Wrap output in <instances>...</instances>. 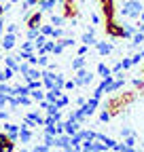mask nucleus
Returning <instances> with one entry per match:
<instances>
[{
	"instance_id": "obj_1",
	"label": "nucleus",
	"mask_w": 144,
	"mask_h": 152,
	"mask_svg": "<svg viewBox=\"0 0 144 152\" xmlns=\"http://www.w3.org/2000/svg\"><path fill=\"white\" fill-rule=\"evenodd\" d=\"M134 99H136L134 93H121V95H117V97H110V99L106 102V110L115 116V114H121Z\"/></svg>"
},
{
	"instance_id": "obj_2",
	"label": "nucleus",
	"mask_w": 144,
	"mask_h": 152,
	"mask_svg": "<svg viewBox=\"0 0 144 152\" xmlns=\"http://www.w3.org/2000/svg\"><path fill=\"white\" fill-rule=\"evenodd\" d=\"M106 34L110 36V38H125V28L119 26L115 19H112V21H106Z\"/></svg>"
},
{
	"instance_id": "obj_3",
	"label": "nucleus",
	"mask_w": 144,
	"mask_h": 152,
	"mask_svg": "<svg viewBox=\"0 0 144 152\" xmlns=\"http://www.w3.org/2000/svg\"><path fill=\"white\" fill-rule=\"evenodd\" d=\"M93 80V74L89 72V70H85V68H81V70H76V78H74V83L76 85H81V87H85V85H89Z\"/></svg>"
},
{
	"instance_id": "obj_4",
	"label": "nucleus",
	"mask_w": 144,
	"mask_h": 152,
	"mask_svg": "<svg viewBox=\"0 0 144 152\" xmlns=\"http://www.w3.org/2000/svg\"><path fill=\"white\" fill-rule=\"evenodd\" d=\"M123 7L129 11V17H134V19H138V17H140V13L144 11V9H142V4L138 2V0H125V4H123Z\"/></svg>"
},
{
	"instance_id": "obj_5",
	"label": "nucleus",
	"mask_w": 144,
	"mask_h": 152,
	"mask_svg": "<svg viewBox=\"0 0 144 152\" xmlns=\"http://www.w3.org/2000/svg\"><path fill=\"white\" fill-rule=\"evenodd\" d=\"M98 104H100V99H96V97H91L89 102H85V104L81 106L83 114H85V116H91V114L96 112V108H98Z\"/></svg>"
},
{
	"instance_id": "obj_6",
	"label": "nucleus",
	"mask_w": 144,
	"mask_h": 152,
	"mask_svg": "<svg viewBox=\"0 0 144 152\" xmlns=\"http://www.w3.org/2000/svg\"><path fill=\"white\" fill-rule=\"evenodd\" d=\"M79 127H81L79 121H66L64 123V131H66V135H70V137L79 133Z\"/></svg>"
},
{
	"instance_id": "obj_7",
	"label": "nucleus",
	"mask_w": 144,
	"mask_h": 152,
	"mask_svg": "<svg viewBox=\"0 0 144 152\" xmlns=\"http://www.w3.org/2000/svg\"><path fill=\"white\" fill-rule=\"evenodd\" d=\"M0 152H13V140L4 133H0Z\"/></svg>"
},
{
	"instance_id": "obj_8",
	"label": "nucleus",
	"mask_w": 144,
	"mask_h": 152,
	"mask_svg": "<svg viewBox=\"0 0 144 152\" xmlns=\"http://www.w3.org/2000/svg\"><path fill=\"white\" fill-rule=\"evenodd\" d=\"M83 45H87V47L98 45V40H96V30H93V28H89V32L83 34Z\"/></svg>"
},
{
	"instance_id": "obj_9",
	"label": "nucleus",
	"mask_w": 144,
	"mask_h": 152,
	"mask_svg": "<svg viewBox=\"0 0 144 152\" xmlns=\"http://www.w3.org/2000/svg\"><path fill=\"white\" fill-rule=\"evenodd\" d=\"M64 9H66V11H64V19L76 17V13H79V11H76V4H74V2H68V0L64 2Z\"/></svg>"
},
{
	"instance_id": "obj_10",
	"label": "nucleus",
	"mask_w": 144,
	"mask_h": 152,
	"mask_svg": "<svg viewBox=\"0 0 144 152\" xmlns=\"http://www.w3.org/2000/svg\"><path fill=\"white\" fill-rule=\"evenodd\" d=\"M123 85H125V80L123 78H115L110 85H106V93H115V91H119V89H123Z\"/></svg>"
},
{
	"instance_id": "obj_11",
	"label": "nucleus",
	"mask_w": 144,
	"mask_h": 152,
	"mask_svg": "<svg viewBox=\"0 0 144 152\" xmlns=\"http://www.w3.org/2000/svg\"><path fill=\"white\" fill-rule=\"evenodd\" d=\"M40 19H43L40 11L34 13V15H30V17H28V28H30V30H32V28H40Z\"/></svg>"
},
{
	"instance_id": "obj_12",
	"label": "nucleus",
	"mask_w": 144,
	"mask_h": 152,
	"mask_svg": "<svg viewBox=\"0 0 144 152\" xmlns=\"http://www.w3.org/2000/svg\"><path fill=\"white\" fill-rule=\"evenodd\" d=\"M85 66H87V57L85 55H79L76 59H72V70H74V72L81 70V68H85Z\"/></svg>"
},
{
	"instance_id": "obj_13",
	"label": "nucleus",
	"mask_w": 144,
	"mask_h": 152,
	"mask_svg": "<svg viewBox=\"0 0 144 152\" xmlns=\"http://www.w3.org/2000/svg\"><path fill=\"white\" fill-rule=\"evenodd\" d=\"M96 47H98V53H100V55H108V53L112 51V45H110V42H98Z\"/></svg>"
},
{
	"instance_id": "obj_14",
	"label": "nucleus",
	"mask_w": 144,
	"mask_h": 152,
	"mask_svg": "<svg viewBox=\"0 0 144 152\" xmlns=\"http://www.w3.org/2000/svg\"><path fill=\"white\" fill-rule=\"evenodd\" d=\"M98 74L102 76V78H106V76H110V74H112V70L108 68L106 64H98Z\"/></svg>"
},
{
	"instance_id": "obj_15",
	"label": "nucleus",
	"mask_w": 144,
	"mask_h": 152,
	"mask_svg": "<svg viewBox=\"0 0 144 152\" xmlns=\"http://www.w3.org/2000/svg\"><path fill=\"white\" fill-rule=\"evenodd\" d=\"M13 45H15V34H9V32H7L4 40H2V47H4V49H13Z\"/></svg>"
},
{
	"instance_id": "obj_16",
	"label": "nucleus",
	"mask_w": 144,
	"mask_h": 152,
	"mask_svg": "<svg viewBox=\"0 0 144 152\" xmlns=\"http://www.w3.org/2000/svg\"><path fill=\"white\" fill-rule=\"evenodd\" d=\"M81 150L83 152H93V140H83L81 142Z\"/></svg>"
},
{
	"instance_id": "obj_17",
	"label": "nucleus",
	"mask_w": 144,
	"mask_h": 152,
	"mask_svg": "<svg viewBox=\"0 0 144 152\" xmlns=\"http://www.w3.org/2000/svg\"><path fill=\"white\" fill-rule=\"evenodd\" d=\"M40 76H43V72H38V70H32V68H30V72L26 74V80H38Z\"/></svg>"
},
{
	"instance_id": "obj_18",
	"label": "nucleus",
	"mask_w": 144,
	"mask_h": 152,
	"mask_svg": "<svg viewBox=\"0 0 144 152\" xmlns=\"http://www.w3.org/2000/svg\"><path fill=\"white\" fill-rule=\"evenodd\" d=\"M123 28H125V38H134V34L138 32V30H136V26H132V23H125Z\"/></svg>"
},
{
	"instance_id": "obj_19",
	"label": "nucleus",
	"mask_w": 144,
	"mask_h": 152,
	"mask_svg": "<svg viewBox=\"0 0 144 152\" xmlns=\"http://www.w3.org/2000/svg\"><path fill=\"white\" fill-rule=\"evenodd\" d=\"M30 97L34 102H43L45 99V93H40V89H34V91H30Z\"/></svg>"
},
{
	"instance_id": "obj_20",
	"label": "nucleus",
	"mask_w": 144,
	"mask_h": 152,
	"mask_svg": "<svg viewBox=\"0 0 144 152\" xmlns=\"http://www.w3.org/2000/svg\"><path fill=\"white\" fill-rule=\"evenodd\" d=\"M11 76H13V70H11V68H4V70H0V83L9 80Z\"/></svg>"
},
{
	"instance_id": "obj_21",
	"label": "nucleus",
	"mask_w": 144,
	"mask_h": 152,
	"mask_svg": "<svg viewBox=\"0 0 144 152\" xmlns=\"http://www.w3.org/2000/svg\"><path fill=\"white\" fill-rule=\"evenodd\" d=\"M7 68H11L13 72H19V66H17V61H15V57H7Z\"/></svg>"
},
{
	"instance_id": "obj_22",
	"label": "nucleus",
	"mask_w": 144,
	"mask_h": 152,
	"mask_svg": "<svg viewBox=\"0 0 144 152\" xmlns=\"http://www.w3.org/2000/svg\"><path fill=\"white\" fill-rule=\"evenodd\" d=\"M140 42H144V32H136V34H134V42H132V47H138Z\"/></svg>"
},
{
	"instance_id": "obj_23",
	"label": "nucleus",
	"mask_w": 144,
	"mask_h": 152,
	"mask_svg": "<svg viewBox=\"0 0 144 152\" xmlns=\"http://www.w3.org/2000/svg\"><path fill=\"white\" fill-rule=\"evenodd\" d=\"M38 36H40V28H32V30H28V38H30V40H36Z\"/></svg>"
},
{
	"instance_id": "obj_24",
	"label": "nucleus",
	"mask_w": 144,
	"mask_h": 152,
	"mask_svg": "<svg viewBox=\"0 0 144 152\" xmlns=\"http://www.w3.org/2000/svg\"><path fill=\"white\" fill-rule=\"evenodd\" d=\"M19 140H21V142H30V140H32V133H30L28 129H21V131H19Z\"/></svg>"
},
{
	"instance_id": "obj_25",
	"label": "nucleus",
	"mask_w": 144,
	"mask_h": 152,
	"mask_svg": "<svg viewBox=\"0 0 144 152\" xmlns=\"http://www.w3.org/2000/svg\"><path fill=\"white\" fill-rule=\"evenodd\" d=\"M123 144L127 146V148H134V146H136V135H127V137H123Z\"/></svg>"
},
{
	"instance_id": "obj_26",
	"label": "nucleus",
	"mask_w": 144,
	"mask_h": 152,
	"mask_svg": "<svg viewBox=\"0 0 144 152\" xmlns=\"http://www.w3.org/2000/svg\"><path fill=\"white\" fill-rule=\"evenodd\" d=\"M60 45L66 49V47H74V38H72V36H68V38H62V40H60Z\"/></svg>"
},
{
	"instance_id": "obj_27",
	"label": "nucleus",
	"mask_w": 144,
	"mask_h": 152,
	"mask_svg": "<svg viewBox=\"0 0 144 152\" xmlns=\"http://www.w3.org/2000/svg\"><path fill=\"white\" fill-rule=\"evenodd\" d=\"M142 59H144V51H138V53H136V55L132 57V66H136V64H140Z\"/></svg>"
},
{
	"instance_id": "obj_28",
	"label": "nucleus",
	"mask_w": 144,
	"mask_h": 152,
	"mask_svg": "<svg viewBox=\"0 0 144 152\" xmlns=\"http://www.w3.org/2000/svg\"><path fill=\"white\" fill-rule=\"evenodd\" d=\"M38 4H40V7H43L45 11H49V9H51L53 4H55V0H38Z\"/></svg>"
},
{
	"instance_id": "obj_29",
	"label": "nucleus",
	"mask_w": 144,
	"mask_h": 152,
	"mask_svg": "<svg viewBox=\"0 0 144 152\" xmlns=\"http://www.w3.org/2000/svg\"><path fill=\"white\" fill-rule=\"evenodd\" d=\"M40 34L43 36H53V26H40Z\"/></svg>"
},
{
	"instance_id": "obj_30",
	"label": "nucleus",
	"mask_w": 144,
	"mask_h": 152,
	"mask_svg": "<svg viewBox=\"0 0 144 152\" xmlns=\"http://www.w3.org/2000/svg\"><path fill=\"white\" fill-rule=\"evenodd\" d=\"M55 106H57V108L68 106V97H66V95H60V97H57V102H55Z\"/></svg>"
},
{
	"instance_id": "obj_31",
	"label": "nucleus",
	"mask_w": 144,
	"mask_h": 152,
	"mask_svg": "<svg viewBox=\"0 0 144 152\" xmlns=\"http://www.w3.org/2000/svg\"><path fill=\"white\" fill-rule=\"evenodd\" d=\"M110 118H112V114H110V112H108V110H104V112L100 114V121H102V123H108V121H110Z\"/></svg>"
},
{
	"instance_id": "obj_32",
	"label": "nucleus",
	"mask_w": 144,
	"mask_h": 152,
	"mask_svg": "<svg viewBox=\"0 0 144 152\" xmlns=\"http://www.w3.org/2000/svg\"><path fill=\"white\" fill-rule=\"evenodd\" d=\"M64 85H66V80H64V76H62V74H57V76H55V87L64 89Z\"/></svg>"
},
{
	"instance_id": "obj_33",
	"label": "nucleus",
	"mask_w": 144,
	"mask_h": 152,
	"mask_svg": "<svg viewBox=\"0 0 144 152\" xmlns=\"http://www.w3.org/2000/svg\"><path fill=\"white\" fill-rule=\"evenodd\" d=\"M4 129H7L9 133H17V131H19V125H11V123H7Z\"/></svg>"
},
{
	"instance_id": "obj_34",
	"label": "nucleus",
	"mask_w": 144,
	"mask_h": 152,
	"mask_svg": "<svg viewBox=\"0 0 144 152\" xmlns=\"http://www.w3.org/2000/svg\"><path fill=\"white\" fill-rule=\"evenodd\" d=\"M21 49H24L26 53H32V49H34V40H30V42H24V45H21Z\"/></svg>"
},
{
	"instance_id": "obj_35",
	"label": "nucleus",
	"mask_w": 144,
	"mask_h": 152,
	"mask_svg": "<svg viewBox=\"0 0 144 152\" xmlns=\"http://www.w3.org/2000/svg\"><path fill=\"white\" fill-rule=\"evenodd\" d=\"M62 23H64V17H55V15L51 17V26H62Z\"/></svg>"
},
{
	"instance_id": "obj_36",
	"label": "nucleus",
	"mask_w": 144,
	"mask_h": 152,
	"mask_svg": "<svg viewBox=\"0 0 144 152\" xmlns=\"http://www.w3.org/2000/svg\"><path fill=\"white\" fill-rule=\"evenodd\" d=\"M19 72H21V74L26 76V74L30 72V64H24V61H21V64H19Z\"/></svg>"
},
{
	"instance_id": "obj_37",
	"label": "nucleus",
	"mask_w": 144,
	"mask_h": 152,
	"mask_svg": "<svg viewBox=\"0 0 144 152\" xmlns=\"http://www.w3.org/2000/svg\"><path fill=\"white\" fill-rule=\"evenodd\" d=\"M127 135H134V131H132L129 127H123V129H121V137H127Z\"/></svg>"
},
{
	"instance_id": "obj_38",
	"label": "nucleus",
	"mask_w": 144,
	"mask_h": 152,
	"mask_svg": "<svg viewBox=\"0 0 144 152\" xmlns=\"http://www.w3.org/2000/svg\"><path fill=\"white\" fill-rule=\"evenodd\" d=\"M134 87L136 89H144V78H134Z\"/></svg>"
},
{
	"instance_id": "obj_39",
	"label": "nucleus",
	"mask_w": 144,
	"mask_h": 152,
	"mask_svg": "<svg viewBox=\"0 0 144 152\" xmlns=\"http://www.w3.org/2000/svg\"><path fill=\"white\" fill-rule=\"evenodd\" d=\"M7 93H11V87H7L4 83H0V95H7Z\"/></svg>"
},
{
	"instance_id": "obj_40",
	"label": "nucleus",
	"mask_w": 144,
	"mask_h": 152,
	"mask_svg": "<svg viewBox=\"0 0 144 152\" xmlns=\"http://www.w3.org/2000/svg\"><path fill=\"white\" fill-rule=\"evenodd\" d=\"M121 68H123V70L132 68V57H129V59H123V61H121Z\"/></svg>"
},
{
	"instance_id": "obj_41",
	"label": "nucleus",
	"mask_w": 144,
	"mask_h": 152,
	"mask_svg": "<svg viewBox=\"0 0 144 152\" xmlns=\"http://www.w3.org/2000/svg\"><path fill=\"white\" fill-rule=\"evenodd\" d=\"M53 36H55V38H62V36H64V30H62V28H53Z\"/></svg>"
},
{
	"instance_id": "obj_42",
	"label": "nucleus",
	"mask_w": 144,
	"mask_h": 152,
	"mask_svg": "<svg viewBox=\"0 0 144 152\" xmlns=\"http://www.w3.org/2000/svg\"><path fill=\"white\" fill-rule=\"evenodd\" d=\"M74 87H76L74 80H66V85H64V89H74Z\"/></svg>"
},
{
	"instance_id": "obj_43",
	"label": "nucleus",
	"mask_w": 144,
	"mask_h": 152,
	"mask_svg": "<svg viewBox=\"0 0 144 152\" xmlns=\"http://www.w3.org/2000/svg\"><path fill=\"white\" fill-rule=\"evenodd\" d=\"M87 49H89L87 45H83V47H79V55H87Z\"/></svg>"
},
{
	"instance_id": "obj_44",
	"label": "nucleus",
	"mask_w": 144,
	"mask_h": 152,
	"mask_svg": "<svg viewBox=\"0 0 144 152\" xmlns=\"http://www.w3.org/2000/svg\"><path fill=\"white\" fill-rule=\"evenodd\" d=\"M62 51H64V47H62V45H60V42H57V45H55V47H53V53H62Z\"/></svg>"
},
{
	"instance_id": "obj_45",
	"label": "nucleus",
	"mask_w": 144,
	"mask_h": 152,
	"mask_svg": "<svg viewBox=\"0 0 144 152\" xmlns=\"http://www.w3.org/2000/svg\"><path fill=\"white\" fill-rule=\"evenodd\" d=\"M7 32H9V34H15V32H17V26H15V23H11V26H9V30H7Z\"/></svg>"
},
{
	"instance_id": "obj_46",
	"label": "nucleus",
	"mask_w": 144,
	"mask_h": 152,
	"mask_svg": "<svg viewBox=\"0 0 144 152\" xmlns=\"http://www.w3.org/2000/svg\"><path fill=\"white\" fill-rule=\"evenodd\" d=\"M85 102H87V99H85V97H76V106H79V108H81V106H83V104H85Z\"/></svg>"
},
{
	"instance_id": "obj_47",
	"label": "nucleus",
	"mask_w": 144,
	"mask_h": 152,
	"mask_svg": "<svg viewBox=\"0 0 144 152\" xmlns=\"http://www.w3.org/2000/svg\"><path fill=\"white\" fill-rule=\"evenodd\" d=\"M7 116H9L7 112H0V121H7Z\"/></svg>"
},
{
	"instance_id": "obj_48",
	"label": "nucleus",
	"mask_w": 144,
	"mask_h": 152,
	"mask_svg": "<svg viewBox=\"0 0 144 152\" xmlns=\"http://www.w3.org/2000/svg\"><path fill=\"white\" fill-rule=\"evenodd\" d=\"M140 21H142V23H144V11H142V13H140Z\"/></svg>"
},
{
	"instance_id": "obj_49",
	"label": "nucleus",
	"mask_w": 144,
	"mask_h": 152,
	"mask_svg": "<svg viewBox=\"0 0 144 152\" xmlns=\"http://www.w3.org/2000/svg\"><path fill=\"white\" fill-rule=\"evenodd\" d=\"M2 13H4V7H2V4H0V15H2Z\"/></svg>"
},
{
	"instance_id": "obj_50",
	"label": "nucleus",
	"mask_w": 144,
	"mask_h": 152,
	"mask_svg": "<svg viewBox=\"0 0 144 152\" xmlns=\"http://www.w3.org/2000/svg\"><path fill=\"white\" fill-rule=\"evenodd\" d=\"M64 2H66V0H64ZM68 2H76V0H68Z\"/></svg>"
},
{
	"instance_id": "obj_51",
	"label": "nucleus",
	"mask_w": 144,
	"mask_h": 152,
	"mask_svg": "<svg viewBox=\"0 0 144 152\" xmlns=\"http://www.w3.org/2000/svg\"><path fill=\"white\" fill-rule=\"evenodd\" d=\"M11 2H19V0H11Z\"/></svg>"
},
{
	"instance_id": "obj_52",
	"label": "nucleus",
	"mask_w": 144,
	"mask_h": 152,
	"mask_svg": "<svg viewBox=\"0 0 144 152\" xmlns=\"http://www.w3.org/2000/svg\"><path fill=\"white\" fill-rule=\"evenodd\" d=\"M142 102H144V99H142Z\"/></svg>"
}]
</instances>
